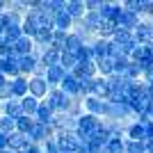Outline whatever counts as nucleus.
<instances>
[{"mask_svg": "<svg viewBox=\"0 0 153 153\" xmlns=\"http://www.w3.org/2000/svg\"><path fill=\"white\" fill-rule=\"evenodd\" d=\"M146 55H149V48H146V46H142V44H137V46L133 48V51H130L128 59H130L133 64H137L140 59H144V57H146Z\"/></svg>", "mask_w": 153, "mask_h": 153, "instance_id": "obj_29", "label": "nucleus"}, {"mask_svg": "<svg viewBox=\"0 0 153 153\" xmlns=\"http://www.w3.org/2000/svg\"><path fill=\"white\" fill-rule=\"evenodd\" d=\"M126 140H133V142H146V130L144 126L137 121H130L126 126Z\"/></svg>", "mask_w": 153, "mask_h": 153, "instance_id": "obj_15", "label": "nucleus"}, {"mask_svg": "<svg viewBox=\"0 0 153 153\" xmlns=\"http://www.w3.org/2000/svg\"><path fill=\"white\" fill-rule=\"evenodd\" d=\"M142 80H144V82H146L149 87H151V89H153V71H149V73H144V76H142Z\"/></svg>", "mask_w": 153, "mask_h": 153, "instance_id": "obj_39", "label": "nucleus"}, {"mask_svg": "<svg viewBox=\"0 0 153 153\" xmlns=\"http://www.w3.org/2000/svg\"><path fill=\"white\" fill-rule=\"evenodd\" d=\"M146 144V153H153V140H149V142H144Z\"/></svg>", "mask_w": 153, "mask_h": 153, "instance_id": "obj_43", "label": "nucleus"}, {"mask_svg": "<svg viewBox=\"0 0 153 153\" xmlns=\"http://www.w3.org/2000/svg\"><path fill=\"white\" fill-rule=\"evenodd\" d=\"M5 9H7V0H0V14L5 12Z\"/></svg>", "mask_w": 153, "mask_h": 153, "instance_id": "obj_44", "label": "nucleus"}, {"mask_svg": "<svg viewBox=\"0 0 153 153\" xmlns=\"http://www.w3.org/2000/svg\"><path fill=\"white\" fill-rule=\"evenodd\" d=\"M128 66H130V59H128V57H117L114 59V73H117V76H123Z\"/></svg>", "mask_w": 153, "mask_h": 153, "instance_id": "obj_34", "label": "nucleus"}, {"mask_svg": "<svg viewBox=\"0 0 153 153\" xmlns=\"http://www.w3.org/2000/svg\"><path fill=\"white\" fill-rule=\"evenodd\" d=\"M91 96L101 98V101H108V96H110V87H108V80H105V78L96 76L94 80H91Z\"/></svg>", "mask_w": 153, "mask_h": 153, "instance_id": "obj_12", "label": "nucleus"}, {"mask_svg": "<svg viewBox=\"0 0 153 153\" xmlns=\"http://www.w3.org/2000/svg\"><path fill=\"white\" fill-rule=\"evenodd\" d=\"M0 73L7 78V80H14L19 78V59L16 57H9V59H0Z\"/></svg>", "mask_w": 153, "mask_h": 153, "instance_id": "obj_11", "label": "nucleus"}, {"mask_svg": "<svg viewBox=\"0 0 153 153\" xmlns=\"http://www.w3.org/2000/svg\"><path fill=\"white\" fill-rule=\"evenodd\" d=\"M34 119H32V117H25V114H21L19 119H16V133H21V135H27L32 130V128H34Z\"/></svg>", "mask_w": 153, "mask_h": 153, "instance_id": "obj_25", "label": "nucleus"}, {"mask_svg": "<svg viewBox=\"0 0 153 153\" xmlns=\"http://www.w3.org/2000/svg\"><path fill=\"white\" fill-rule=\"evenodd\" d=\"M121 7H123V12H133V14H137V12H140V0H123Z\"/></svg>", "mask_w": 153, "mask_h": 153, "instance_id": "obj_37", "label": "nucleus"}, {"mask_svg": "<svg viewBox=\"0 0 153 153\" xmlns=\"http://www.w3.org/2000/svg\"><path fill=\"white\" fill-rule=\"evenodd\" d=\"M105 103L108 101H101V98H96V96H87L82 101V110L87 114H94V117H98V119H103V114H105Z\"/></svg>", "mask_w": 153, "mask_h": 153, "instance_id": "obj_4", "label": "nucleus"}, {"mask_svg": "<svg viewBox=\"0 0 153 153\" xmlns=\"http://www.w3.org/2000/svg\"><path fill=\"white\" fill-rule=\"evenodd\" d=\"M137 66L142 69V76H144V73H149V71H153V57H151V55H146L144 59H140V62H137Z\"/></svg>", "mask_w": 153, "mask_h": 153, "instance_id": "obj_35", "label": "nucleus"}, {"mask_svg": "<svg viewBox=\"0 0 153 153\" xmlns=\"http://www.w3.org/2000/svg\"><path fill=\"white\" fill-rule=\"evenodd\" d=\"M64 12L73 19V23H76V21H82L85 14H87V12H85V0H66Z\"/></svg>", "mask_w": 153, "mask_h": 153, "instance_id": "obj_8", "label": "nucleus"}, {"mask_svg": "<svg viewBox=\"0 0 153 153\" xmlns=\"http://www.w3.org/2000/svg\"><path fill=\"white\" fill-rule=\"evenodd\" d=\"M48 91H51V87L46 82V78H34V76L27 78V96L37 98V101H44L48 96Z\"/></svg>", "mask_w": 153, "mask_h": 153, "instance_id": "obj_2", "label": "nucleus"}, {"mask_svg": "<svg viewBox=\"0 0 153 153\" xmlns=\"http://www.w3.org/2000/svg\"><path fill=\"white\" fill-rule=\"evenodd\" d=\"M66 114L71 117V119H80V117L85 114V110H82V101L80 98H73L69 105V110H66Z\"/></svg>", "mask_w": 153, "mask_h": 153, "instance_id": "obj_28", "label": "nucleus"}, {"mask_svg": "<svg viewBox=\"0 0 153 153\" xmlns=\"http://www.w3.org/2000/svg\"><path fill=\"white\" fill-rule=\"evenodd\" d=\"M59 153H69V151H59Z\"/></svg>", "mask_w": 153, "mask_h": 153, "instance_id": "obj_47", "label": "nucleus"}, {"mask_svg": "<svg viewBox=\"0 0 153 153\" xmlns=\"http://www.w3.org/2000/svg\"><path fill=\"white\" fill-rule=\"evenodd\" d=\"M2 151H7V135L0 133V153H2Z\"/></svg>", "mask_w": 153, "mask_h": 153, "instance_id": "obj_42", "label": "nucleus"}, {"mask_svg": "<svg viewBox=\"0 0 153 153\" xmlns=\"http://www.w3.org/2000/svg\"><path fill=\"white\" fill-rule=\"evenodd\" d=\"M59 55H62V53L55 51V48H44V53L39 55V64H44L46 69H48V66H55V64H59Z\"/></svg>", "mask_w": 153, "mask_h": 153, "instance_id": "obj_20", "label": "nucleus"}, {"mask_svg": "<svg viewBox=\"0 0 153 153\" xmlns=\"http://www.w3.org/2000/svg\"><path fill=\"white\" fill-rule=\"evenodd\" d=\"M12 46H14V57H16V59L34 53V41H32V39H27V37H21L19 41H14Z\"/></svg>", "mask_w": 153, "mask_h": 153, "instance_id": "obj_9", "label": "nucleus"}, {"mask_svg": "<svg viewBox=\"0 0 153 153\" xmlns=\"http://www.w3.org/2000/svg\"><path fill=\"white\" fill-rule=\"evenodd\" d=\"M0 114L2 117H12V119H19L23 112H21V101L19 98H9V101L0 103Z\"/></svg>", "mask_w": 153, "mask_h": 153, "instance_id": "obj_10", "label": "nucleus"}, {"mask_svg": "<svg viewBox=\"0 0 153 153\" xmlns=\"http://www.w3.org/2000/svg\"><path fill=\"white\" fill-rule=\"evenodd\" d=\"M66 34H69V32L53 30V44H51V48H55V51L64 53V44H66Z\"/></svg>", "mask_w": 153, "mask_h": 153, "instance_id": "obj_27", "label": "nucleus"}, {"mask_svg": "<svg viewBox=\"0 0 153 153\" xmlns=\"http://www.w3.org/2000/svg\"><path fill=\"white\" fill-rule=\"evenodd\" d=\"M53 27L59 30V32H71L73 30V19L62 9V12H57L55 16H53Z\"/></svg>", "mask_w": 153, "mask_h": 153, "instance_id": "obj_14", "label": "nucleus"}, {"mask_svg": "<svg viewBox=\"0 0 153 153\" xmlns=\"http://www.w3.org/2000/svg\"><path fill=\"white\" fill-rule=\"evenodd\" d=\"M76 64H78L76 55H71V53H62V55H59V66H62L66 73H71V71L76 69Z\"/></svg>", "mask_w": 153, "mask_h": 153, "instance_id": "obj_26", "label": "nucleus"}, {"mask_svg": "<svg viewBox=\"0 0 153 153\" xmlns=\"http://www.w3.org/2000/svg\"><path fill=\"white\" fill-rule=\"evenodd\" d=\"M78 87H80V82H78V78H73L71 73H66L64 80H62V85H59V89H62L66 96H71V98H78Z\"/></svg>", "mask_w": 153, "mask_h": 153, "instance_id": "obj_18", "label": "nucleus"}, {"mask_svg": "<svg viewBox=\"0 0 153 153\" xmlns=\"http://www.w3.org/2000/svg\"><path fill=\"white\" fill-rule=\"evenodd\" d=\"M146 48H149V55H151V57H153V44H149Z\"/></svg>", "mask_w": 153, "mask_h": 153, "instance_id": "obj_45", "label": "nucleus"}, {"mask_svg": "<svg viewBox=\"0 0 153 153\" xmlns=\"http://www.w3.org/2000/svg\"><path fill=\"white\" fill-rule=\"evenodd\" d=\"M64 7H66V0H44V14L51 16V19L57 12H62Z\"/></svg>", "mask_w": 153, "mask_h": 153, "instance_id": "obj_24", "label": "nucleus"}, {"mask_svg": "<svg viewBox=\"0 0 153 153\" xmlns=\"http://www.w3.org/2000/svg\"><path fill=\"white\" fill-rule=\"evenodd\" d=\"M126 153H146V144L144 142H133V140H123Z\"/></svg>", "mask_w": 153, "mask_h": 153, "instance_id": "obj_30", "label": "nucleus"}, {"mask_svg": "<svg viewBox=\"0 0 153 153\" xmlns=\"http://www.w3.org/2000/svg\"><path fill=\"white\" fill-rule=\"evenodd\" d=\"M0 119H2V114H0Z\"/></svg>", "mask_w": 153, "mask_h": 153, "instance_id": "obj_48", "label": "nucleus"}, {"mask_svg": "<svg viewBox=\"0 0 153 153\" xmlns=\"http://www.w3.org/2000/svg\"><path fill=\"white\" fill-rule=\"evenodd\" d=\"M53 117H55V112H53V110L41 101V103H39V108H37V114H34V121L41 123V126H51V123H53Z\"/></svg>", "mask_w": 153, "mask_h": 153, "instance_id": "obj_17", "label": "nucleus"}, {"mask_svg": "<svg viewBox=\"0 0 153 153\" xmlns=\"http://www.w3.org/2000/svg\"><path fill=\"white\" fill-rule=\"evenodd\" d=\"M91 53H94V62L110 57V41H105V39H96L94 44H91Z\"/></svg>", "mask_w": 153, "mask_h": 153, "instance_id": "obj_19", "label": "nucleus"}, {"mask_svg": "<svg viewBox=\"0 0 153 153\" xmlns=\"http://www.w3.org/2000/svg\"><path fill=\"white\" fill-rule=\"evenodd\" d=\"M23 153H44V151H41V146H37V144H30Z\"/></svg>", "mask_w": 153, "mask_h": 153, "instance_id": "obj_41", "label": "nucleus"}, {"mask_svg": "<svg viewBox=\"0 0 153 153\" xmlns=\"http://www.w3.org/2000/svg\"><path fill=\"white\" fill-rule=\"evenodd\" d=\"M2 37H5V41L14 44V41H19V39L23 37V32H21V27H19V25H12V27H7V30L2 32Z\"/></svg>", "mask_w": 153, "mask_h": 153, "instance_id": "obj_32", "label": "nucleus"}, {"mask_svg": "<svg viewBox=\"0 0 153 153\" xmlns=\"http://www.w3.org/2000/svg\"><path fill=\"white\" fill-rule=\"evenodd\" d=\"M64 76H66V71L59 66V64H55V66H48L46 69V82H48V87L51 89H57L59 85H62V80H64Z\"/></svg>", "mask_w": 153, "mask_h": 153, "instance_id": "obj_7", "label": "nucleus"}, {"mask_svg": "<svg viewBox=\"0 0 153 153\" xmlns=\"http://www.w3.org/2000/svg\"><path fill=\"white\" fill-rule=\"evenodd\" d=\"M133 37H135V41H137V44H142V46L153 44V21L142 19L140 25L133 30Z\"/></svg>", "mask_w": 153, "mask_h": 153, "instance_id": "obj_3", "label": "nucleus"}, {"mask_svg": "<svg viewBox=\"0 0 153 153\" xmlns=\"http://www.w3.org/2000/svg\"><path fill=\"white\" fill-rule=\"evenodd\" d=\"M9 85H12V98H25L27 96V78L19 76L14 78V80H9Z\"/></svg>", "mask_w": 153, "mask_h": 153, "instance_id": "obj_16", "label": "nucleus"}, {"mask_svg": "<svg viewBox=\"0 0 153 153\" xmlns=\"http://www.w3.org/2000/svg\"><path fill=\"white\" fill-rule=\"evenodd\" d=\"M14 130H16V119H12V117H2V119H0V133H2V135H12Z\"/></svg>", "mask_w": 153, "mask_h": 153, "instance_id": "obj_31", "label": "nucleus"}, {"mask_svg": "<svg viewBox=\"0 0 153 153\" xmlns=\"http://www.w3.org/2000/svg\"><path fill=\"white\" fill-rule=\"evenodd\" d=\"M9 98H12V85H9V80H7L5 85H0V103L9 101Z\"/></svg>", "mask_w": 153, "mask_h": 153, "instance_id": "obj_38", "label": "nucleus"}, {"mask_svg": "<svg viewBox=\"0 0 153 153\" xmlns=\"http://www.w3.org/2000/svg\"><path fill=\"white\" fill-rule=\"evenodd\" d=\"M101 153H105V151H101Z\"/></svg>", "mask_w": 153, "mask_h": 153, "instance_id": "obj_49", "label": "nucleus"}, {"mask_svg": "<svg viewBox=\"0 0 153 153\" xmlns=\"http://www.w3.org/2000/svg\"><path fill=\"white\" fill-rule=\"evenodd\" d=\"M39 59L34 57V55H25V57H19V73L23 78H32V73H34V69H37Z\"/></svg>", "mask_w": 153, "mask_h": 153, "instance_id": "obj_13", "label": "nucleus"}, {"mask_svg": "<svg viewBox=\"0 0 153 153\" xmlns=\"http://www.w3.org/2000/svg\"><path fill=\"white\" fill-rule=\"evenodd\" d=\"M82 39L78 37L76 32H69V34H66V44H64V53H71V55H76L78 51H80V48H82Z\"/></svg>", "mask_w": 153, "mask_h": 153, "instance_id": "obj_21", "label": "nucleus"}, {"mask_svg": "<svg viewBox=\"0 0 153 153\" xmlns=\"http://www.w3.org/2000/svg\"><path fill=\"white\" fill-rule=\"evenodd\" d=\"M144 130H146V142L153 140V121H149L146 126H144Z\"/></svg>", "mask_w": 153, "mask_h": 153, "instance_id": "obj_40", "label": "nucleus"}, {"mask_svg": "<svg viewBox=\"0 0 153 153\" xmlns=\"http://www.w3.org/2000/svg\"><path fill=\"white\" fill-rule=\"evenodd\" d=\"M30 146V140H27V135H21L14 130L12 135H7V149L14 153H23L25 149Z\"/></svg>", "mask_w": 153, "mask_h": 153, "instance_id": "obj_6", "label": "nucleus"}, {"mask_svg": "<svg viewBox=\"0 0 153 153\" xmlns=\"http://www.w3.org/2000/svg\"><path fill=\"white\" fill-rule=\"evenodd\" d=\"M5 82H7V78L2 76V73H0V85H5Z\"/></svg>", "mask_w": 153, "mask_h": 153, "instance_id": "obj_46", "label": "nucleus"}, {"mask_svg": "<svg viewBox=\"0 0 153 153\" xmlns=\"http://www.w3.org/2000/svg\"><path fill=\"white\" fill-rule=\"evenodd\" d=\"M96 64V71H98V76L101 78H110L112 73H114V59L112 57H105V59H98Z\"/></svg>", "mask_w": 153, "mask_h": 153, "instance_id": "obj_23", "label": "nucleus"}, {"mask_svg": "<svg viewBox=\"0 0 153 153\" xmlns=\"http://www.w3.org/2000/svg\"><path fill=\"white\" fill-rule=\"evenodd\" d=\"M101 5H103V0H85V12H101Z\"/></svg>", "mask_w": 153, "mask_h": 153, "instance_id": "obj_36", "label": "nucleus"}, {"mask_svg": "<svg viewBox=\"0 0 153 153\" xmlns=\"http://www.w3.org/2000/svg\"><path fill=\"white\" fill-rule=\"evenodd\" d=\"M105 153H126V146H123V140H110V144L103 149Z\"/></svg>", "mask_w": 153, "mask_h": 153, "instance_id": "obj_33", "label": "nucleus"}, {"mask_svg": "<svg viewBox=\"0 0 153 153\" xmlns=\"http://www.w3.org/2000/svg\"><path fill=\"white\" fill-rule=\"evenodd\" d=\"M71 101H73V98H71V96H66L59 87H57V89H51V91H48V96L44 98V103L53 110V112H55V114H66V110H69Z\"/></svg>", "mask_w": 153, "mask_h": 153, "instance_id": "obj_1", "label": "nucleus"}, {"mask_svg": "<svg viewBox=\"0 0 153 153\" xmlns=\"http://www.w3.org/2000/svg\"><path fill=\"white\" fill-rule=\"evenodd\" d=\"M71 76L78 78V80H91V78L98 76V71H96V64L94 62H78L76 69L71 71Z\"/></svg>", "mask_w": 153, "mask_h": 153, "instance_id": "obj_5", "label": "nucleus"}, {"mask_svg": "<svg viewBox=\"0 0 153 153\" xmlns=\"http://www.w3.org/2000/svg\"><path fill=\"white\" fill-rule=\"evenodd\" d=\"M39 103L37 98H32V96H25V98H21V112L25 117H32L34 119V114H37V108H39Z\"/></svg>", "mask_w": 153, "mask_h": 153, "instance_id": "obj_22", "label": "nucleus"}]
</instances>
